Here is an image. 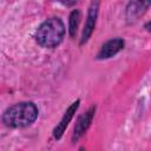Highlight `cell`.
<instances>
[{
	"mask_svg": "<svg viewBox=\"0 0 151 151\" xmlns=\"http://www.w3.org/2000/svg\"><path fill=\"white\" fill-rule=\"evenodd\" d=\"M124 46H125V41H124L122 38H119V37L112 38V39L105 41V42L101 45V47H100V50L98 51L96 58H97L98 60L110 59V58L114 57L117 53H119V52L124 48Z\"/></svg>",
	"mask_w": 151,
	"mask_h": 151,
	"instance_id": "obj_5",
	"label": "cell"
},
{
	"mask_svg": "<svg viewBox=\"0 0 151 151\" xmlns=\"http://www.w3.org/2000/svg\"><path fill=\"white\" fill-rule=\"evenodd\" d=\"M80 20H81V12H80V9H78V8L73 9L70 13V17H68V33H70V35L72 38L76 35V33L78 31Z\"/></svg>",
	"mask_w": 151,
	"mask_h": 151,
	"instance_id": "obj_8",
	"label": "cell"
},
{
	"mask_svg": "<svg viewBox=\"0 0 151 151\" xmlns=\"http://www.w3.org/2000/svg\"><path fill=\"white\" fill-rule=\"evenodd\" d=\"M98 12H99V2L98 1H92L90 4L87 15H86V21H85V25H84V28H83V32H81L80 45H84L91 38V35H92V33L96 28Z\"/></svg>",
	"mask_w": 151,
	"mask_h": 151,
	"instance_id": "obj_3",
	"label": "cell"
},
{
	"mask_svg": "<svg viewBox=\"0 0 151 151\" xmlns=\"http://www.w3.org/2000/svg\"><path fill=\"white\" fill-rule=\"evenodd\" d=\"M151 6V1H130L125 7V18L129 21H134L142 17Z\"/></svg>",
	"mask_w": 151,
	"mask_h": 151,
	"instance_id": "obj_7",
	"label": "cell"
},
{
	"mask_svg": "<svg viewBox=\"0 0 151 151\" xmlns=\"http://www.w3.org/2000/svg\"><path fill=\"white\" fill-rule=\"evenodd\" d=\"M94 113H96V106H91L86 112L81 113L74 125L73 129V133H72V142L76 143L78 142L88 130V127L91 126V123L94 118Z\"/></svg>",
	"mask_w": 151,
	"mask_h": 151,
	"instance_id": "obj_4",
	"label": "cell"
},
{
	"mask_svg": "<svg viewBox=\"0 0 151 151\" xmlns=\"http://www.w3.org/2000/svg\"><path fill=\"white\" fill-rule=\"evenodd\" d=\"M65 24L58 17H52L41 22L34 32V40L45 48H54L61 44L65 37Z\"/></svg>",
	"mask_w": 151,
	"mask_h": 151,
	"instance_id": "obj_2",
	"label": "cell"
},
{
	"mask_svg": "<svg viewBox=\"0 0 151 151\" xmlns=\"http://www.w3.org/2000/svg\"><path fill=\"white\" fill-rule=\"evenodd\" d=\"M144 28L147 31V32H151V21H149V22H146L145 25H144Z\"/></svg>",
	"mask_w": 151,
	"mask_h": 151,
	"instance_id": "obj_9",
	"label": "cell"
},
{
	"mask_svg": "<svg viewBox=\"0 0 151 151\" xmlns=\"http://www.w3.org/2000/svg\"><path fill=\"white\" fill-rule=\"evenodd\" d=\"M39 116V109L32 101H20L5 110L2 122L8 127H27L32 125Z\"/></svg>",
	"mask_w": 151,
	"mask_h": 151,
	"instance_id": "obj_1",
	"label": "cell"
},
{
	"mask_svg": "<svg viewBox=\"0 0 151 151\" xmlns=\"http://www.w3.org/2000/svg\"><path fill=\"white\" fill-rule=\"evenodd\" d=\"M79 104H80V99H77V100H74V101L66 109V111L64 112L61 119L59 120V123L57 124V126L53 129V138H54V139L58 140V139H60V138L63 137V134H64L66 127L68 126L70 122H71L72 118L74 117V114H76V112H77V110H78V107H79Z\"/></svg>",
	"mask_w": 151,
	"mask_h": 151,
	"instance_id": "obj_6",
	"label": "cell"
},
{
	"mask_svg": "<svg viewBox=\"0 0 151 151\" xmlns=\"http://www.w3.org/2000/svg\"><path fill=\"white\" fill-rule=\"evenodd\" d=\"M78 151H86V150H85V147H83V146H81V147H79V150H78Z\"/></svg>",
	"mask_w": 151,
	"mask_h": 151,
	"instance_id": "obj_10",
	"label": "cell"
}]
</instances>
